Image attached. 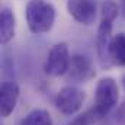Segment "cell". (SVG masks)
I'll list each match as a JSON object with an SVG mask.
<instances>
[{"instance_id":"cell-1","label":"cell","mask_w":125,"mask_h":125,"mask_svg":"<svg viewBox=\"0 0 125 125\" xmlns=\"http://www.w3.org/2000/svg\"><path fill=\"white\" fill-rule=\"evenodd\" d=\"M121 9L114 0H106L102 3L100 7V23L97 28V35H96V51L100 62L105 65L109 62L108 54H109V45L112 41V28L114 22L118 18Z\"/></svg>"},{"instance_id":"cell-2","label":"cell","mask_w":125,"mask_h":125,"mask_svg":"<svg viewBox=\"0 0 125 125\" xmlns=\"http://www.w3.org/2000/svg\"><path fill=\"white\" fill-rule=\"evenodd\" d=\"M25 18L32 33H45L54 26L55 7L48 0H29L25 7Z\"/></svg>"},{"instance_id":"cell-3","label":"cell","mask_w":125,"mask_h":125,"mask_svg":"<svg viewBox=\"0 0 125 125\" xmlns=\"http://www.w3.org/2000/svg\"><path fill=\"white\" fill-rule=\"evenodd\" d=\"M118 99H119V87L115 79L102 77L96 84L93 112L100 118L108 115L116 106Z\"/></svg>"},{"instance_id":"cell-4","label":"cell","mask_w":125,"mask_h":125,"mask_svg":"<svg viewBox=\"0 0 125 125\" xmlns=\"http://www.w3.org/2000/svg\"><path fill=\"white\" fill-rule=\"evenodd\" d=\"M70 61H71V57H70L67 44L58 42L50 50L44 62V71L50 77H60L68 71Z\"/></svg>"},{"instance_id":"cell-5","label":"cell","mask_w":125,"mask_h":125,"mask_svg":"<svg viewBox=\"0 0 125 125\" xmlns=\"http://www.w3.org/2000/svg\"><path fill=\"white\" fill-rule=\"evenodd\" d=\"M86 99V93L76 86H65L57 93L54 99V105L58 112L62 115H74L77 114Z\"/></svg>"},{"instance_id":"cell-6","label":"cell","mask_w":125,"mask_h":125,"mask_svg":"<svg viewBox=\"0 0 125 125\" xmlns=\"http://www.w3.org/2000/svg\"><path fill=\"white\" fill-rule=\"evenodd\" d=\"M68 15L82 25H92L97 18L96 0H67Z\"/></svg>"},{"instance_id":"cell-7","label":"cell","mask_w":125,"mask_h":125,"mask_svg":"<svg viewBox=\"0 0 125 125\" xmlns=\"http://www.w3.org/2000/svg\"><path fill=\"white\" fill-rule=\"evenodd\" d=\"M68 74L70 79L79 82V83H86L94 77V68L92 61L82 54H76L71 57L70 67H68Z\"/></svg>"},{"instance_id":"cell-8","label":"cell","mask_w":125,"mask_h":125,"mask_svg":"<svg viewBox=\"0 0 125 125\" xmlns=\"http://www.w3.org/2000/svg\"><path fill=\"white\" fill-rule=\"evenodd\" d=\"M19 86L15 82H3L0 87V114L7 118L16 108L19 99Z\"/></svg>"},{"instance_id":"cell-9","label":"cell","mask_w":125,"mask_h":125,"mask_svg":"<svg viewBox=\"0 0 125 125\" xmlns=\"http://www.w3.org/2000/svg\"><path fill=\"white\" fill-rule=\"evenodd\" d=\"M15 29H16V18L13 12L9 7H3L0 12V42L3 45L9 44L13 39Z\"/></svg>"},{"instance_id":"cell-10","label":"cell","mask_w":125,"mask_h":125,"mask_svg":"<svg viewBox=\"0 0 125 125\" xmlns=\"http://www.w3.org/2000/svg\"><path fill=\"white\" fill-rule=\"evenodd\" d=\"M108 58L112 65L125 67V32H119L112 36Z\"/></svg>"},{"instance_id":"cell-11","label":"cell","mask_w":125,"mask_h":125,"mask_svg":"<svg viewBox=\"0 0 125 125\" xmlns=\"http://www.w3.org/2000/svg\"><path fill=\"white\" fill-rule=\"evenodd\" d=\"M21 125H54L52 118L48 111L45 109H33L23 119Z\"/></svg>"},{"instance_id":"cell-12","label":"cell","mask_w":125,"mask_h":125,"mask_svg":"<svg viewBox=\"0 0 125 125\" xmlns=\"http://www.w3.org/2000/svg\"><path fill=\"white\" fill-rule=\"evenodd\" d=\"M89 122H90L89 115H80V116L74 118L68 125H89Z\"/></svg>"},{"instance_id":"cell-13","label":"cell","mask_w":125,"mask_h":125,"mask_svg":"<svg viewBox=\"0 0 125 125\" xmlns=\"http://www.w3.org/2000/svg\"><path fill=\"white\" fill-rule=\"evenodd\" d=\"M121 13H122V16L125 18V0H121Z\"/></svg>"},{"instance_id":"cell-14","label":"cell","mask_w":125,"mask_h":125,"mask_svg":"<svg viewBox=\"0 0 125 125\" xmlns=\"http://www.w3.org/2000/svg\"><path fill=\"white\" fill-rule=\"evenodd\" d=\"M124 86H125V77H124Z\"/></svg>"}]
</instances>
